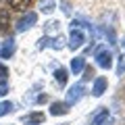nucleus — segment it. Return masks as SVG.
<instances>
[{
    "label": "nucleus",
    "mask_w": 125,
    "mask_h": 125,
    "mask_svg": "<svg viewBox=\"0 0 125 125\" xmlns=\"http://www.w3.org/2000/svg\"><path fill=\"white\" fill-rule=\"evenodd\" d=\"M83 42H85L83 31H81L79 27H73V29H71V36H69V48H71V50H77V48L83 46Z\"/></svg>",
    "instance_id": "1"
},
{
    "label": "nucleus",
    "mask_w": 125,
    "mask_h": 125,
    "mask_svg": "<svg viewBox=\"0 0 125 125\" xmlns=\"http://www.w3.org/2000/svg\"><path fill=\"white\" fill-rule=\"evenodd\" d=\"M96 62H98V67H102V69H111V65H113V52L108 48H100L98 52H96Z\"/></svg>",
    "instance_id": "2"
},
{
    "label": "nucleus",
    "mask_w": 125,
    "mask_h": 125,
    "mask_svg": "<svg viewBox=\"0 0 125 125\" xmlns=\"http://www.w3.org/2000/svg\"><path fill=\"white\" fill-rule=\"evenodd\" d=\"M36 21H38V15L36 13H25L21 19L17 21V31H25V29H29V27H33L36 25Z\"/></svg>",
    "instance_id": "3"
},
{
    "label": "nucleus",
    "mask_w": 125,
    "mask_h": 125,
    "mask_svg": "<svg viewBox=\"0 0 125 125\" xmlns=\"http://www.w3.org/2000/svg\"><path fill=\"white\" fill-rule=\"evenodd\" d=\"M83 92H85L83 83H75V85H71V88H69V92H67V104H69V106H71V104H75L77 100L83 96Z\"/></svg>",
    "instance_id": "4"
},
{
    "label": "nucleus",
    "mask_w": 125,
    "mask_h": 125,
    "mask_svg": "<svg viewBox=\"0 0 125 125\" xmlns=\"http://www.w3.org/2000/svg\"><path fill=\"white\" fill-rule=\"evenodd\" d=\"M44 113H29V115L23 117V123L25 125H42L44 123Z\"/></svg>",
    "instance_id": "5"
},
{
    "label": "nucleus",
    "mask_w": 125,
    "mask_h": 125,
    "mask_svg": "<svg viewBox=\"0 0 125 125\" xmlns=\"http://www.w3.org/2000/svg\"><path fill=\"white\" fill-rule=\"evenodd\" d=\"M13 52H15V40L9 38V40L2 44V48H0V58H10Z\"/></svg>",
    "instance_id": "6"
},
{
    "label": "nucleus",
    "mask_w": 125,
    "mask_h": 125,
    "mask_svg": "<svg viewBox=\"0 0 125 125\" xmlns=\"http://www.w3.org/2000/svg\"><path fill=\"white\" fill-rule=\"evenodd\" d=\"M69 113V104L67 102H52L50 104V115L58 117V115H67Z\"/></svg>",
    "instance_id": "7"
},
{
    "label": "nucleus",
    "mask_w": 125,
    "mask_h": 125,
    "mask_svg": "<svg viewBox=\"0 0 125 125\" xmlns=\"http://www.w3.org/2000/svg\"><path fill=\"white\" fill-rule=\"evenodd\" d=\"M104 90H106V79H104V77H96V79H94L92 94H94V96H102Z\"/></svg>",
    "instance_id": "8"
},
{
    "label": "nucleus",
    "mask_w": 125,
    "mask_h": 125,
    "mask_svg": "<svg viewBox=\"0 0 125 125\" xmlns=\"http://www.w3.org/2000/svg\"><path fill=\"white\" fill-rule=\"evenodd\" d=\"M61 42H62V38L58 36V38H52V40H50V38H40V48H46V46H52V48H61Z\"/></svg>",
    "instance_id": "9"
},
{
    "label": "nucleus",
    "mask_w": 125,
    "mask_h": 125,
    "mask_svg": "<svg viewBox=\"0 0 125 125\" xmlns=\"http://www.w3.org/2000/svg\"><path fill=\"white\" fill-rule=\"evenodd\" d=\"M83 67H85V56H75L71 61V71L75 73V75L83 71Z\"/></svg>",
    "instance_id": "10"
},
{
    "label": "nucleus",
    "mask_w": 125,
    "mask_h": 125,
    "mask_svg": "<svg viewBox=\"0 0 125 125\" xmlns=\"http://www.w3.org/2000/svg\"><path fill=\"white\" fill-rule=\"evenodd\" d=\"M31 2L33 0H9V6L15 10H25V9H29Z\"/></svg>",
    "instance_id": "11"
},
{
    "label": "nucleus",
    "mask_w": 125,
    "mask_h": 125,
    "mask_svg": "<svg viewBox=\"0 0 125 125\" xmlns=\"http://www.w3.org/2000/svg\"><path fill=\"white\" fill-rule=\"evenodd\" d=\"M9 23H10V15L6 9H0V33L9 29Z\"/></svg>",
    "instance_id": "12"
},
{
    "label": "nucleus",
    "mask_w": 125,
    "mask_h": 125,
    "mask_svg": "<svg viewBox=\"0 0 125 125\" xmlns=\"http://www.w3.org/2000/svg\"><path fill=\"white\" fill-rule=\"evenodd\" d=\"M67 69H65V67H58L56 69V71H54V79H56V83L58 85H65V83H67Z\"/></svg>",
    "instance_id": "13"
},
{
    "label": "nucleus",
    "mask_w": 125,
    "mask_h": 125,
    "mask_svg": "<svg viewBox=\"0 0 125 125\" xmlns=\"http://www.w3.org/2000/svg\"><path fill=\"white\" fill-rule=\"evenodd\" d=\"M106 119H108V111H106V108H100V111L96 113V115H94V119H92V125H102Z\"/></svg>",
    "instance_id": "14"
},
{
    "label": "nucleus",
    "mask_w": 125,
    "mask_h": 125,
    "mask_svg": "<svg viewBox=\"0 0 125 125\" xmlns=\"http://www.w3.org/2000/svg\"><path fill=\"white\" fill-rule=\"evenodd\" d=\"M10 111H13V102H10V100H4V102H0V117L9 115Z\"/></svg>",
    "instance_id": "15"
},
{
    "label": "nucleus",
    "mask_w": 125,
    "mask_h": 125,
    "mask_svg": "<svg viewBox=\"0 0 125 125\" xmlns=\"http://www.w3.org/2000/svg\"><path fill=\"white\" fill-rule=\"evenodd\" d=\"M42 10H44V13H52L54 10V0H42Z\"/></svg>",
    "instance_id": "16"
},
{
    "label": "nucleus",
    "mask_w": 125,
    "mask_h": 125,
    "mask_svg": "<svg viewBox=\"0 0 125 125\" xmlns=\"http://www.w3.org/2000/svg\"><path fill=\"white\" fill-rule=\"evenodd\" d=\"M6 79H9V69L0 62V85H4L6 83Z\"/></svg>",
    "instance_id": "17"
},
{
    "label": "nucleus",
    "mask_w": 125,
    "mask_h": 125,
    "mask_svg": "<svg viewBox=\"0 0 125 125\" xmlns=\"http://www.w3.org/2000/svg\"><path fill=\"white\" fill-rule=\"evenodd\" d=\"M125 73V54L119 56V65H117V75H123Z\"/></svg>",
    "instance_id": "18"
},
{
    "label": "nucleus",
    "mask_w": 125,
    "mask_h": 125,
    "mask_svg": "<svg viewBox=\"0 0 125 125\" xmlns=\"http://www.w3.org/2000/svg\"><path fill=\"white\" fill-rule=\"evenodd\" d=\"M94 75V69L92 67H83V79H92Z\"/></svg>",
    "instance_id": "19"
},
{
    "label": "nucleus",
    "mask_w": 125,
    "mask_h": 125,
    "mask_svg": "<svg viewBox=\"0 0 125 125\" xmlns=\"http://www.w3.org/2000/svg\"><path fill=\"white\" fill-rule=\"evenodd\" d=\"M123 48H125V42H123Z\"/></svg>",
    "instance_id": "20"
}]
</instances>
